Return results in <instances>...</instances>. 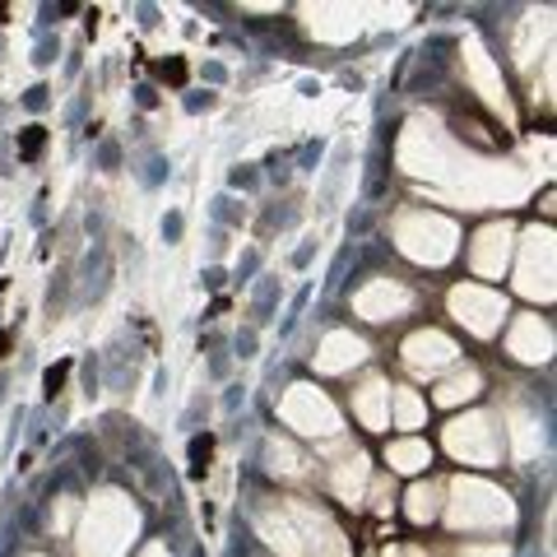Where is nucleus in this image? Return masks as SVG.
Wrapping results in <instances>:
<instances>
[{
    "label": "nucleus",
    "mask_w": 557,
    "mask_h": 557,
    "mask_svg": "<svg viewBox=\"0 0 557 557\" xmlns=\"http://www.w3.org/2000/svg\"><path fill=\"white\" fill-rule=\"evenodd\" d=\"M395 460H399V469H423L428 465V450L423 446H399Z\"/></svg>",
    "instance_id": "7ed1b4c3"
},
{
    "label": "nucleus",
    "mask_w": 557,
    "mask_h": 557,
    "mask_svg": "<svg viewBox=\"0 0 557 557\" xmlns=\"http://www.w3.org/2000/svg\"><path fill=\"white\" fill-rule=\"evenodd\" d=\"M474 391H479V372H456V376H450L446 386L437 391V399H446V405H450V399H469Z\"/></svg>",
    "instance_id": "f03ea898"
},
{
    "label": "nucleus",
    "mask_w": 557,
    "mask_h": 557,
    "mask_svg": "<svg viewBox=\"0 0 557 557\" xmlns=\"http://www.w3.org/2000/svg\"><path fill=\"white\" fill-rule=\"evenodd\" d=\"M446 358H450V344L446 339H437V335L409 339V362H413V368H442Z\"/></svg>",
    "instance_id": "f257e3e1"
}]
</instances>
